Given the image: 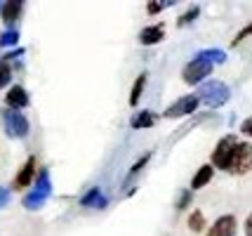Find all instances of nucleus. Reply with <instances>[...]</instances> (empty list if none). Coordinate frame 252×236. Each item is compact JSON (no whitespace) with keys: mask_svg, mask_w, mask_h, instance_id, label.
Instances as JSON below:
<instances>
[{"mask_svg":"<svg viewBox=\"0 0 252 236\" xmlns=\"http://www.w3.org/2000/svg\"><path fill=\"white\" fill-rule=\"evenodd\" d=\"M10 78H12L10 67H7L5 62H0V88H5V85L10 83Z\"/></svg>","mask_w":252,"mask_h":236,"instance_id":"6ab92c4d","label":"nucleus"},{"mask_svg":"<svg viewBox=\"0 0 252 236\" xmlns=\"http://www.w3.org/2000/svg\"><path fill=\"white\" fill-rule=\"evenodd\" d=\"M17 40H19V34H17L14 29H10V31H5V34H2V38H0V45H2V47H12V45H17Z\"/></svg>","mask_w":252,"mask_h":236,"instance_id":"a211bd4d","label":"nucleus"},{"mask_svg":"<svg viewBox=\"0 0 252 236\" xmlns=\"http://www.w3.org/2000/svg\"><path fill=\"white\" fill-rule=\"evenodd\" d=\"M250 34H252V24H250V26H245V29H243V31H241V34L236 35V40H233V45H238V43H241L243 38H248V35H250Z\"/></svg>","mask_w":252,"mask_h":236,"instance_id":"412c9836","label":"nucleus"},{"mask_svg":"<svg viewBox=\"0 0 252 236\" xmlns=\"http://www.w3.org/2000/svg\"><path fill=\"white\" fill-rule=\"evenodd\" d=\"M245 234L252 236V215L248 217V220H245Z\"/></svg>","mask_w":252,"mask_h":236,"instance_id":"393cba45","label":"nucleus"},{"mask_svg":"<svg viewBox=\"0 0 252 236\" xmlns=\"http://www.w3.org/2000/svg\"><path fill=\"white\" fill-rule=\"evenodd\" d=\"M196 14H198V7H193V10H189L187 14H184V17L179 19V26H184V24H189L191 19H193V17H196Z\"/></svg>","mask_w":252,"mask_h":236,"instance_id":"aec40b11","label":"nucleus"},{"mask_svg":"<svg viewBox=\"0 0 252 236\" xmlns=\"http://www.w3.org/2000/svg\"><path fill=\"white\" fill-rule=\"evenodd\" d=\"M130 125L132 128H137V130H139V128H151V125H154V113L151 111H139L130 121Z\"/></svg>","mask_w":252,"mask_h":236,"instance_id":"2eb2a0df","label":"nucleus"},{"mask_svg":"<svg viewBox=\"0 0 252 236\" xmlns=\"http://www.w3.org/2000/svg\"><path fill=\"white\" fill-rule=\"evenodd\" d=\"M198 101H200V97H196V95H187V97L177 100L172 106H167L165 116H167V118H177V116H187V113H193V111H196V106H198Z\"/></svg>","mask_w":252,"mask_h":236,"instance_id":"0eeeda50","label":"nucleus"},{"mask_svg":"<svg viewBox=\"0 0 252 236\" xmlns=\"http://www.w3.org/2000/svg\"><path fill=\"white\" fill-rule=\"evenodd\" d=\"M200 100L205 101L208 106H220L229 100V88L220 83V80H212V83H205L203 90H200Z\"/></svg>","mask_w":252,"mask_h":236,"instance_id":"423d86ee","label":"nucleus"},{"mask_svg":"<svg viewBox=\"0 0 252 236\" xmlns=\"http://www.w3.org/2000/svg\"><path fill=\"white\" fill-rule=\"evenodd\" d=\"M144 85H146V73H139V78L134 80L132 92H130V104H132V106L139 101V97H142V92H144Z\"/></svg>","mask_w":252,"mask_h":236,"instance_id":"dca6fc26","label":"nucleus"},{"mask_svg":"<svg viewBox=\"0 0 252 236\" xmlns=\"http://www.w3.org/2000/svg\"><path fill=\"white\" fill-rule=\"evenodd\" d=\"M165 35V29L163 24H156V26H146L142 34H139V40H142V45H156L158 40H163Z\"/></svg>","mask_w":252,"mask_h":236,"instance_id":"9b49d317","label":"nucleus"},{"mask_svg":"<svg viewBox=\"0 0 252 236\" xmlns=\"http://www.w3.org/2000/svg\"><path fill=\"white\" fill-rule=\"evenodd\" d=\"M146 161H149V154H146V156L142 158V161H139V163H134V166H132V170H130V177L132 175H137V172H139V168H142L144 163H146Z\"/></svg>","mask_w":252,"mask_h":236,"instance_id":"5701e85b","label":"nucleus"},{"mask_svg":"<svg viewBox=\"0 0 252 236\" xmlns=\"http://www.w3.org/2000/svg\"><path fill=\"white\" fill-rule=\"evenodd\" d=\"M210 71H212V62H210L208 57L198 55L184 67V73H182V76H184V80H187L189 85H193V83H200L205 76H210Z\"/></svg>","mask_w":252,"mask_h":236,"instance_id":"20e7f679","label":"nucleus"},{"mask_svg":"<svg viewBox=\"0 0 252 236\" xmlns=\"http://www.w3.org/2000/svg\"><path fill=\"white\" fill-rule=\"evenodd\" d=\"M238 146V139L236 137H224L220 139V144L215 146V151H212V166L215 168H221V170H229L231 166V156H233V149Z\"/></svg>","mask_w":252,"mask_h":236,"instance_id":"39448f33","label":"nucleus"},{"mask_svg":"<svg viewBox=\"0 0 252 236\" xmlns=\"http://www.w3.org/2000/svg\"><path fill=\"white\" fill-rule=\"evenodd\" d=\"M5 101H7L10 109L19 111V109H26V106H29V95H26V90H24L22 85H12L10 92L5 95Z\"/></svg>","mask_w":252,"mask_h":236,"instance_id":"1a4fd4ad","label":"nucleus"},{"mask_svg":"<svg viewBox=\"0 0 252 236\" xmlns=\"http://www.w3.org/2000/svg\"><path fill=\"white\" fill-rule=\"evenodd\" d=\"M208 236H236V217L221 215L220 220L208 229Z\"/></svg>","mask_w":252,"mask_h":236,"instance_id":"6e6552de","label":"nucleus"},{"mask_svg":"<svg viewBox=\"0 0 252 236\" xmlns=\"http://www.w3.org/2000/svg\"><path fill=\"white\" fill-rule=\"evenodd\" d=\"M252 170V144L250 142H238V146L233 149V156H231V166L229 172L233 175H245Z\"/></svg>","mask_w":252,"mask_h":236,"instance_id":"7ed1b4c3","label":"nucleus"},{"mask_svg":"<svg viewBox=\"0 0 252 236\" xmlns=\"http://www.w3.org/2000/svg\"><path fill=\"white\" fill-rule=\"evenodd\" d=\"M80 205H85V208H104L106 205V199H104V194L99 189H90L83 199H80Z\"/></svg>","mask_w":252,"mask_h":236,"instance_id":"ddd939ff","label":"nucleus"},{"mask_svg":"<svg viewBox=\"0 0 252 236\" xmlns=\"http://www.w3.org/2000/svg\"><path fill=\"white\" fill-rule=\"evenodd\" d=\"M2 128H5V133L14 139H19V137H26L29 135V130H31V125L26 121V116L19 111H14V109H5L2 111Z\"/></svg>","mask_w":252,"mask_h":236,"instance_id":"f03ea898","label":"nucleus"},{"mask_svg":"<svg viewBox=\"0 0 252 236\" xmlns=\"http://www.w3.org/2000/svg\"><path fill=\"white\" fill-rule=\"evenodd\" d=\"M163 10V5H158V2H151V5H149V12H151V14H156V12H160Z\"/></svg>","mask_w":252,"mask_h":236,"instance_id":"a878e982","label":"nucleus"},{"mask_svg":"<svg viewBox=\"0 0 252 236\" xmlns=\"http://www.w3.org/2000/svg\"><path fill=\"white\" fill-rule=\"evenodd\" d=\"M50 194H52L50 172H47V170H40V172H38V180H35V187L24 196V205H26L29 210H38V208H43V203L50 199Z\"/></svg>","mask_w":252,"mask_h":236,"instance_id":"f257e3e1","label":"nucleus"},{"mask_svg":"<svg viewBox=\"0 0 252 236\" xmlns=\"http://www.w3.org/2000/svg\"><path fill=\"white\" fill-rule=\"evenodd\" d=\"M210 180H212V166H203L196 172V177L191 180V189H203Z\"/></svg>","mask_w":252,"mask_h":236,"instance_id":"4468645a","label":"nucleus"},{"mask_svg":"<svg viewBox=\"0 0 252 236\" xmlns=\"http://www.w3.org/2000/svg\"><path fill=\"white\" fill-rule=\"evenodd\" d=\"M189 227H191V232H200L203 227H205V217L200 210H193L191 217H189Z\"/></svg>","mask_w":252,"mask_h":236,"instance_id":"f3484780","label":"nucleus"},{"mask_svg":"<svg viewBox=\"0 0 252 236\" xmlns=\"http://www.w3.org/2000/svg\"><path fill=\"white\" fill-rule=\"evenodd\" d=\"M22 2L19 0H10V2H5L2 5V19H5V24H14L17 19H19V14H22Z\"/></svg>","mask_w":252,"mask_h":236,"instance_id":"f8f14e48","label":"nucleus"},{"mask_svg":"<svg viewBox=\"0 0 252 236\" xmlns=\"http://www.w3.org/2000/svg\"><path fill=\"white\" fill-rule=\"evenodd\" d=\"M33 172H35V156H31L26 163L22 166V170H19V175H17V180H14V187L17 189H26L29 184H31V177Z\"/></svg>","mask_w":252,"mask_h":236,"instance_id":"9d476101","label":"nucleus"},{"mask_svg":"<svg viewBox=\"0 0 252 236\" xmlns=\"http://www.w3.org/2000/svg\"><path fill=\"white\" fill-rule=\"evenodd\" d=\"M241 133H243V135H248V137H252V118H248V121H243Z\"/></svg>","mask_w":252,"mask_h":236,"instance_id":"4be33fe9","label":"nucleus"},{"mask_svg":"<svg viewBox=\"0 0 252 236\" xmlns=\"http://www.w3.org/2000/svg\"><path fill=\"white\" fill-rule=\"evenodd\" d=\"M10 201V191H5V189H0V205H5V203Z\"/></svg>","mask_w":252,"mask_h":236,"instance_id":"b1692460","label":"nucleus"}]
</instances>
